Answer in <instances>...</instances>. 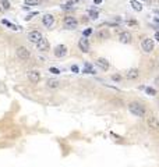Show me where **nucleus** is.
<instances>
[{
	"instance_id": "f257e3e1",
	"label": "nucleus",
	"mask_w": 159,
	"mask_h": 167,
	"mask_svg": "<svg viewBox=\"0 0 159 167\" xmlns=\"http://www.w3.org/2000/svg\"><path fill=\"white\" fill-rule=\"evenodd\" d=\"M129 110L130 113H133L134 116H137V117H142L144 114H145V107L141 104V103H130L129 104Z\"/></svg>"
},
{
	"instance_id": "f03ea898",
	"label": "nucleus",
	"mask_w": 159,
	"mask_h": 167,
	"mask_svg": "<svg viewBox=\"0 0 159 167\" xmlns=\"http://www.w3.org/2000/svg\"><path fill=\"white\" fill-rule=\"evenodd\" d=\"M154 39H150V38H145L144 40H142V43H141V47H142V50L145 52V53H151L152 50H154Z\"/></svg>"
},
{
	"instance_id": "7ed1b4c3",
	"label": "nucleus",
	"mask_w": 159,
	"mask_h": 167,
	"mask_svg": "<svg viewBox=\"0 0 159 167\" xmlns=\"http://www.w3.org/2000/svg\"><path fill=\"white\" fill-rule=\"evenodd\" d=\"M63 24H64V27L67 29H74L77 25H78V21L74 18V17H70V15H67L63 21Z\"/></svg>"
},
{
	"instance_id": "20e7f679",
	"label": "nucleus",
	"mask_w": 159,
	"mask_h": 167,
	"mask_svg": "<svg viewBox=\"0 0 159 167\" xmlns=\"http://www.w3.org/2000/svg\"><path fill=\"white\" fill-rule=\"evenodd\" d=\"M29 56H31V53H29V50L27 49V47H24V46H21L17 49V57L18 59H21V60H28L29 59Z\"/></svg>"
},
{
	"instance_id": "39448f33",
	"label": "nucleus",
	"mask_w": 159,
	"mask_h": 167,
	"mask_svg": "<svg viewBox=\"0 0 159 167\" xmlns=\"http://www.w3.org/2000/svg\"><path fill=\"white\" fill-rule=\"evenodd\" d=\"M42 34L39 32V31H32V32H29L28 34V39L29 42H32V43H38L41 39H42Z\"/></svg>"
},
{
	"instance_id": "423d86ee",
	"label": "nucleus",
	"mask_w": 159,
	"mask_h": 167,
	"mask_svg": "<svg viewBox=\"0 0 159 167\" xmlns=\"http://www.w3.org/2000/svg\"><path fill=\"white\" fill-rule=\"evenodd\" d=\"M42 22H43V25H45L46 28H52L53 27V24H55V17L50 15V14H46V15H43Z\"/></svg>"
},
{
	"instance_id": "0eeeda50",
	"label": "nucleus",
	"mask_w": 159,
	"mask_h": 167,
	"mask_svg": "<svg viewBox=\"0 0 159 167\" xmlns=\"http://www.w3.org/2000/svg\"><path fill=\"white\" fill-rule=\"evenodd\" d=\"M37 46H38V50H41V52H47V50H49V42H47V39L42 38V39L37 43Z\"/></svg>"
},
{
	"instance_id": "6e6552de",
	"label": "nucleus",
	"mask_w": 159,
	"mask_h": 167,
	"mask_svg": "<svg viewBox=\"0 0 159 167\" xmlns=\"http://www.w3.org/2000/svg\"><path fill=\"white\" fill-rule=\"evenodd\" d=\"M78 47H80V50L81 52H84V53H88L89 52V42L87 40V39H80L78 40Z\"/></svg>"
},
{
	"instance_id": "1a4fd4ad",
	"label": "nucleus",
	"mask_w": 159,
	"mask_h": 167,
	"mask_svg": "<svg viewBox=\"0 0 159 167\" xmlns=\"http://www.w3.org/2000/svg\"><path fill=\"white\" fill-rule=\"evenodd\" d=\"M55 56L56 57H63V56L67 55V47L64 46V45H59V46L55 47Z\"/></svg>"
},
{
	"instance_id": "9d476101",
	"label": "nucleus",
	"mask_w": 159,
	"mask_h": 167,
	"mask_svg": "<svg viewBox=\"0 0 159 167\" xmlns=\"http://www.w3.org/2000/svg\"><path fill=\"white\" fill-rule=\"evenodd\" d=\"M28 78H29V81L32 84H38L39 81H41V74L38 73V71H29L28 73Z\"/></svg>"
},
{
	"instance_id": "9b49d317",
	"label": "nucleus",
	"mask_w": 159,
	"mask_h": 167,
	"mask_svg": "<svg viewBox=\"0 0 159 167\" xmlns=\"http://www.w3.org/2000/svg\"><path fill=\"white\" fill-rule=\"evenodd\" d=\"M119 40H120L122 43H124V45L130 43V42H131V35H130V32H127V31L122 32V34L119 35Z\"/></svg>"
},
{
	"instance_id": "f8f14e48",
	"label": "nucleus",
	"mask_w": 159,
	"mask_h": 167,
	"mask_svg": "<svg viewBox=\"0 0 159 167\" xmlns=\"http://www.w3.org/2000/svg\"><path fill=\"white\" fill-rule=\"evenodd\" d=\"M147 123H148V125H150L151 128H154V130H159V121H158L156 117H148Z\"/></svg>"
},
{
	"instance_id": "ddd939ff",
	"label": "nucleus",
	"mask_w": 159,
	"mask_h": 167,
	"mask_svg": "<svg viewBox=\"0 0 159 167\" xmlns=\"http://www.w3.org/2000/svg\"><path fill=\"white\" fill-rule=\"evenodd\" d=\"M138 75H140V71H138L137 68H131V70L127 71L126 77H127L129 79H135V78H138Z\"/></svg>"
},
{
	"instance_id": "4468645a",
	"label": "nucleus",
	"mask_w": 159,
	"mask_h": 167,
	"mask_svg": "<svg viewBox=\"0 0 159 167\" xmlns=\"http://www.w3.org/2000/svg\"><path fill=\"white\" fill-rule=\"evenodd\" d=\"M96 65H98L99 68H102L103 71H106V70L109 68V63H108V60H105V59H98V60H96Z\"/></svg>"
},
{
	"instance_id": "2eb2a0df",
	"label": "nucleus",
	"mask_w": 159,
	"mask_h": 167,
	"mask_svg": "<svg viewBox=\"0 0 159 167\" xmlns=\"http://www.w3.org/2000/svg\"><path fill=\"white\" fill-rule=\"evenodd\" d=\"M130 4L133 6V9L135 10V11H141L142 10V4H141L140 1H137V0H130Z\"/></svg>"
},
{
	"instance_id": "dca6fc26",
	"label": "nucleus",
	"mask_w": 159,
	"mask_h": 167,
	"mask_svg": "<svg viewBox=\"0 0 159 167\" xmlns=\"http://www.w3.org/2000/svg\"><path fill=\"white\" fill-rule=\"evenodd\" d=\"M98 36L101 38V39H108V38H109V32H108L106 29H102V31L98 32Z\"/></svg>"
},
{
	"instance_id": "f3484780",
	"label": "nucleus",
	"mask_w": 159,
	"mask_h": 167,
	"mask_svg": "<svg viewBox=\"0 0 159 167\" xmlns=\"http://www.w3.org/2000/svg\"><path fill=\"white\" fill-rule=\"evenodd\" d=\"M84 73H88V74H95V70L92 68V65L91 64H85V67H84Z\"/></svg>"
},
{
	"instance_id": "a211bd4d",
	"label": "nucleus",
	"mask_w": 159,
	"mask_h": 167,
	"mask_svg": "<svg viewBox=\"0 0 159 167\" xmlns=\"http://www.w3.org/2000/svg\"><path fill=\"white\" fill-rule=\"evenodd\" d=\"M88 14H89V17H91L92 20H96L98 18V15H99V13H98L95 9H91L89 11H88Z\"/></svg>"
},
{
	"instance_id": "6ab92c4d",
	"label": "nucleus",
	"mask_w": 159,
	"mask_h": 167,
	"mask_svg": "<svg viewBox=\"0 0 159 167\" xmlns=\"http://www.w3.org/2000/svg\"><path fill=\"white\" fill-rule=\"evenodd\" d=\"M47 86L49 88H57L59 86V82H57L56 79H49L47 81Z\"/></svg>"
},
{
	"instance_id": "aec40b11",
	"label": "nucleus",
	"mask_w": 159,
	"mask_h": 167,
	"mask_svg": "<svg viewBox=\"0 0 159 167\" xmlns=\"http://www.w3.org/2000/svg\"><path fill=\"white\" fill-rule=\"evenodd\" d=\"M27 6H38L39 4V0H25L24 1Z\"/></svg>"
},
{
	"instance_id": "412c9836",
	"label": "nucleus",
	"mask_w": 159,
	"mask_h": 167,
	"mask_svg": "<svg viewBox=\"0 0 159 167\" xmlns=\"http://www.w3.org/2000/svg\"><path fill=\"white\" fill-rule=\"evenodd\" d=\"M1 24H4V25H7V27H10V28H13V29H18V28L16 27L14 24H11L10 21H7V20H1Z\"/></svg>"
},
{
	"instance_id": "4be33fe9",
	"label": "nucleus",
	"mask_w": 159,
	"mask_h": 167,
	"mask_svg": "<svg viewBox=\"0 0 159 167\" xmlns=\"http://www.w3.org/2000/svg\"><path fill=\"white\" fill-rule=\"evenodd\" d=\"M1 7H3V10H9L10 9L9 0H1Z\"/></svg>"
},
{
	"instance_id": "5701e85b",
	"label": "nucleus",
	"mask_w": 159,
	"mask_h": 167,
	"mask_svg": "<svg viewBox=\"0 0 159 167\" xmlns=\"http://www.w3.org/2000/svg\"><path fill=\"white\" fill-rule=\"evenodd\" d=\"M145 92H147V95H151V96L156 95V91L154 88H145Z\"/></svg>"
},
{
	"instance_id": "b1692460",
	"label": "nucleus",
	"mask_w": 159,
	"mask_h": 167,
	"mask_svg": "<svg viewBox=\"0 0 159 167\" xmlns=\"http://www.w3.org/2000/svg\"><path fill=\"white\" fill-rule=\"evenodd\" d=\"M112 79L114 81V82H120V81H122V75L113 74V75H112Z\"/></svg>"
},
{
	"instance_id": "393cba45",
	"label": "nucleus",
	"mask_w": 159,
	"mask_h": 167,
	"mask_svg": "<svg viewBox=\"0 0 159 167\" xmlns=\"http://www.w3.org/2000/svg\"><path fill=\"white\" fill-rule=\"evenodd\" d=\"M127 25H129V27H137V25H138V22H137V21H134V20H129V21H127Z\"/></svg>"
},
{
	"instance_id": "a878e982",
	"label": "nucleus",
	"mask_w": 159,
	"mask_h": 167,
	"mask_svg": "<svg viewBox=\"0 0 159 167\" xmlns=\"http://www.w3.org/2000/svg\"><path fill=\"white\" fill-rule=\"evenodd\" d=\"M49 71H50V73H52V74H60V70H59V68H56V67H50V68H49Z\"/></svg>"
},
{
	"instance_id": "bb28decb",
	"label": "nucleus",
	"mask_w": 159,
	"mask_h": 167,
	"mask_svg": "<svg viewBox=\"0 0 159 167\" xmlns=\"http://www.w3.org/2000/svg\"><path fill=\"white\" fill-rule=\"evenodd\" d=\"M38 13L37 11H34V13H31V14H28V15H27V17H25V20H27V21H29V20L32 18V17H34V15H37Z\"/></svg>"
},
{
	"instance_id": "cd10ccee",
	"label": "nucleus",
	"mask_w": 159,
	"mask_h": 167,
	"mask_svg": "<svg viewBox=\"0 0 159 167\" xmlns=\"http://www.w3.org/2000/svg\"><path fill=\"white\" fill-rule=\"evenodd\" d=\"M91 32H92V29H91V28L85 29V31H84V36H89V35H91Z\"/></svg>"
},
{
	"instance_id": "c85d7f7f",
	"label": "nucleus",
	"mask_w": 159,
	"mask_h": 167,
	"mask_svg": "<svg viewBox=\"0 0 159 167\" xmlns=\"http://www.w3.org/2000/svg\"><path fill=\"white\" fill-rule=\"evenodd\" d=\"M71 71H73V73H80V68H78V65H71Z\"/></svg>"
},
{
	"instance_id": "c756f323",
	"label": "nucleus",
	"mask_w": 159,
	"mask_h": 167,
	"mask_svg": "<svg viewBox=\"0 0 159 167\" xmlns=\"http://www.w3.org/2000/svg\"><path fill=\"white\" fill-rule=\"evenodd\" d=\"M148 1L151 3V6H152V4H155V6H159V0H148Z\"/></svg>"
},
{
	"instance_id": "7c9ffc66",
	"label": "nucleus",
	"mask_w": 159,
	"mask_h": 167,
	"mask_svg": "<svg viewBox=\"0 0 159 167\" xmlns=\"http://www.w3.org/2000/svg\"><path fill=\"white\" fill-rule=\"evenodd\" d=\"M155 84H156V86H159V75L155 78Z\"/></svg>"
},
{
	"instance_id": "2f4dec72",
	"label": "nucleus",
	"mask_w": 159,
	"mask_h": 167,
	"mask_svg": "<svg viewBox=\"0 0 159 167\" xmlns=\"http://www.w3.org/2000/svg\"><path fill=\"white\" fill-rule=\"evenodd\" d=\"M155 39L159 42V32H155Z\"/></svg>"
},
{
	"instance_id": "473e14b6",
	"label": "nucleus",
	"mask_w": 159,
	"mask_h": 167,
	"mask_svg": "<svg viewBox=\"0 0 159 167\" xmlns=\"http://www.w3.org/2000/svg\"><path fill=\"white\" fill-rule=\"evenodd\" d=\"M94 3L95 4H101V3H102V0H94Z\"/></svg>"
},
{
	"instance_id": "72a5a7b5",
	"label": "nucleus",
	"mask_w": 159,
	"mask_h": 167,
	"mask_svg": "<svg viewBox=\"0 0 159 167\" xmlns=\"http://www.w3.org/2000/svg\"><path fill=\"white\" fill-rule=\"evenodd\" d=\"M1 11H3V7H0V13H1Z\"/></svg>"
},
{
	"instance_id": "f704fd0d",
	"label": "nucleus",
	"mask_w": 159,
	"mask_h": 167,
	"mask_svg": "<svg viewBox=\"0 0 159 167\" xmlns=\"http://www.w3.org/2000/svg\"><path fill=\"white\" fill-rule=\"evenodd\" d=\"M156 13H158V15H159V10H158V11H156Z\"/></svg>"
}]
</instances>
